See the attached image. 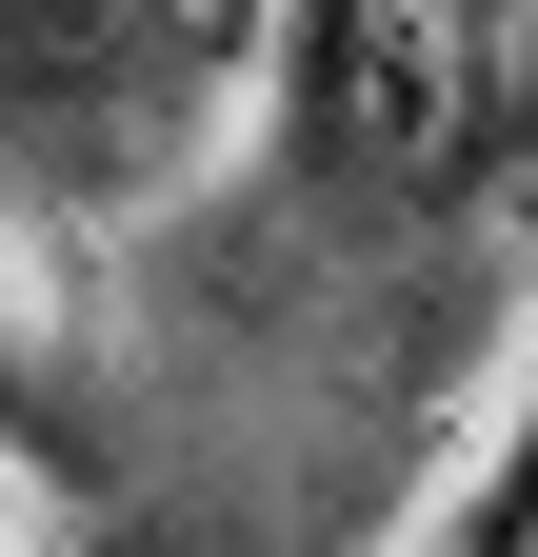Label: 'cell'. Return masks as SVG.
I'll use <instances>...</instances> for the list:
<instances>
[{"label": "cell", "mask_w": 538, "mask_h": 557, "mask_svg": "<svg viewBox=\"0 0 538 557\" xmlns=\"http://www.w3.org/2000/svg\"><path fill=\"white\" fill-rule=\"evenodd\" d=\"M280 120L299 160H340L359 199H518V0H299L280 40Z\"/></svg>", "instance_id": "cell-1"}, {"label": "cell", "mask_w": 538, "mask_h": 557, "mask_svg": "<svg viewBox=\"0 0 538 557\" xmlns=\"http://www.w3.org/2000/svg\"><path fill=\"white\" fill-rule=\"evenodd\" d=\"M280 0H0V120L100 139V160H160L199 120V81H240Z\"/></svg>", "instance_id": "cell-2"}, {"label": "cell", "mask_w": 538, "mask_h": 557, "mask_svg": "<svg viewBox=\"0 0 538 557\" xmlns=\"http://www.w3.org/2000/svg\"><path fill=\"white\" fill-rule=\"evenodd\" d=\"M0 458H40V478H100V418H81V379H60L21 319H0Z\"/></svg>", "instance_id": "cell-3"}, {"label": "cell", "mask_w": 538, "mask_h": 557, "mask_svg": "<svg viewBox=\"0 0 538 557\" xmlns=\"http://www.w3.org/2000/svg\"><path fill=\"white\" fill-rule=\"evenodd\" d=\"M419 557H518V458H479V498H458Z\"/></svg>", "instance_id": "cell-4"}, {"label": "cell", "mask_w": 538, "mask_h": 557, "mask_svg": "<svg viewBox=\"0 0 538 557\" xmlns=\"http://www.w3.org/2000/svg\"><path fill=\"white\" fill-rule=\"evenodd\" d=\"M0 557H21V537H0Z\"/></svg>", "instance_id": "cell-5"}]
</instances>
